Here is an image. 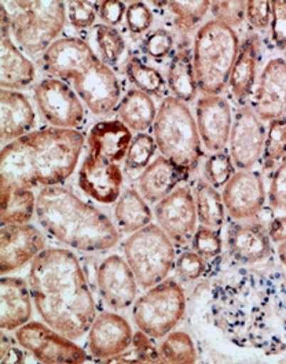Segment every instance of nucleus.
I'll use <instances>...</instances> for the list:
<instances>
[{
  "label": "nucleus",
  "instance_id": "nucleus-4",
  "mask_svg": "<svg viewBox=\"0 0 286 364\" xmlns=\"http://www.w3.org/2000/svg\"><path fill=\"white\" fill-rule=\"evenodd\" d=\"M36 216L51 237L85 253L106 252L120 238L117 227L102 210L62 186L41 188Z\"/></svg>",
  "mask_w": 286,
  "mask_h": 364
},
{
  "label": "nucleus",
  "instance_id": "nucleus-5",
  "mask_svg": "<svg viewBox=\"0 0 286 364\" xmlns=\"http://www.w3.org/2000/svg\"><path fill=\"white\" fill-rule=\"evenodd\" d=\"M41 66L54 79L72 81L73 88L88 110L97 116L119 106L122 82L113 69L80 38H62L41 55Z\"/></svg>",
  "mask_w": 286,
  "mask_h": 364
},
{
  "label": "nucleus",
  "instance_id": "nucleus-50",
  "mask_svg": "<svg viewBox=\"0 0 286 364\" xmlns=\"http://www.w3.org/2000/svg\"><path fill=\"white\" fill-rule=\"evenodd\" d=\"M132 349L138 355L141 363H161L159 348L153 345V338L141 330L134 334Z\"/></svg>",
  "mask_w": 286,
  "mask_h": 364
},
{
  "label": "nucleus",
  "instance_id": "nucleus-9",
  "mask_svg": "<svg viewBox=\"0 0 286 364\" xmlns=\"http://www.w3.org/2000/svg\"><path fill=\"white\" fill-rule=\"evenodd\" d=\"M124 256L144 290L166 279L176 262L175 245L153 223L129 235L124 242Z\"/></svg>",
  "mask_w": 286,
  "mask_h": 364
},
{
  "label": "nucleus",
  "instance_id": "nucleus-19",
  "mask_svg": "<svg viewBox=\"0 0 286 364\" xmlns=\"http://www.w3.org/2000/svg\"><path fill=\"white\" fill-rule=\"evenodd\" d=\"M196 119L205 149L211 153L223 151L234 120L227 100L222 95H204L196 105Z\"/></svg>",
  "mask_w": 286,
  "mask_h": 364
},
{
  "label": "nucleus",
  "instance_id": "nucleus-44",
  "mask_svg": "<svg viewBox=\"0 0 286 364\" xmlns=\"http://www.w3.org/2000/svg\"><path fill=\"white\" fill-rule=\"evenodd\" d=\"M124 20L131 35L141 36L150 29L154 21V16L146 3L134 1L129 6H127Z\"/></svg>",
  "mask_w": 286,
  "mask_h": 364
},
{
  "label": "nucleus",
  "instance_id": "nucleus-3",
  "mask_svg": "<svg viewBox=\"0 0 286 364\" xmlns=\"http://www.w3.org/2000/svg\"><path fill=\"white\" fill-rule=\"evenodd\" d=\"M84 136L78 129L44 128L7 143L0 154V194L60 186L75 172Z\"/></svg>",
  "mask_w": 286,
  "mask_h": 364
},
{
  "label": "nucleus",
  "instance_id": "nucleus-26",
  "mask_svg": "<svg viewBox=\"0 0 286 364\" xmlns=\"http://www.w3.org/2000/svg\"><path fill=\"white\" fill-rule=\"evenodd\" d=\"M131 142V129L120 120L97 122L87 138L91 156L116 164L125 159Z\"/></svg>",
  "mask_w": 286,
  "mask_h": 364
},
{
  "label": "nucleus",
  "instance_id": "nucleus-51",
  "mask_svg": "<svg viewBox=\"0 0 286 364\" xmlns=\"http://www.w3.org/2000/svg\"><path fill=\"white\" fill-rule=\"evenodd\" d=\"M98 7V16L103 21L105 25L116 26L119 25L125 17L127 6L124 1L119 0H105L97 3Z\"/></svg>",
  "mask_w": 286,
  "mask_h": 364
},
{
  "label": "nucleus",
  "instance_id": "nucleus-53",
  "mask_svg": "<svg viewBox=\"0 0 286 364\" xmlns=\"http://www.w3.org/2000/svg\"><path fill=\"white\" fill-rule=\"evenodd\" d=\"M268 237L272 242L281 243L286 241V215L274 218L267 225Z\"/></svg>",
  "mask_w": 286,
  "mask_h": 364
},
{
  "label": "nucleus",
  "instance_id": "nucleus-23",
  "mask_svg": "<svg viewBox=\"0 0 286 364\" xmlns=\"http://www.w3.org/2000/svg\"><path fill=\"white\" fill-rule=\"evenodd\" d=\"M32 293L29 284L16 277L0 279V327L13 331L31 322Z\"/></svg>",
  "mask_w": 286,
  "mask_h": 364
},
{
  "label": "nucleus",
  "instance_id": "nucleus-36",
  "mask_svg": "<svg viewBox=\"0 0 286 364\" xmlns=\"http://www.w3.org/2000/svg\"><path fill=\"white\" fill-rule=\"evenodd\" d=\"M284 160H286V117L268 122L262 166L265 171H271Z\"/></svg>",
  "mask_w": 286,
  "mask_h": 364
},
{
  "label": "nucleus",
  "instance_id": "nucleus-55",
  "mask_svg": "<svg viewBox=\"0 0 286 364\" xmlns=\"http://www.w3.org/2000/svg\"><path fill=\"white\" fill-rule=\"evenodd\" d=\"M285 61H286V60H285Z\"/></svg>",
  "mask_w": 286,
  "mask_h": 364
},
{
  "label": "nucleus",
  "instance_id": "nucleus-54",
  "mask_svg": "<svg viewBox=\"0 0 286 364\" xmlns=\"http://www.w3.org/2000/svg\"><path fill=\"white\" fill-rule=\"evenodd\" d=\"M277 253H278V257H280V262L282 263V265L286 268V241L285 242L280 243V246H278V250H277Z\"/></svg>",
  "mask_w": 286,
  "mask_h": 364
},
{
  "label": "nucleus",
  "instance_id": "nucleus-11",
  "mask_svg": "<svg viewBox=\"0 0 286 364\" xmlns=\"http://www.w3.org/2000/svg\"><path fill=\"white\" fill-rule=\"evenodd\" d=\"M16 341L38 362L47 364H80L87 353L73 340L41 322H28L16 330Z\"/></svg>",
  "mask_w": 286,
  "mask_h": 364
},
{
  "label": "nucleus",
  "instance_id": "nucleus-8",
  "mask_svg": "<svg viewBox=\"0 0 286 364\" xmlns=\"http://www.w3.org/2000/svg\"><path fill=\"white\" fill-rule=\"evenodd\" d=\"M154 141L161 156L193 172L203 157L201 139L190 109L174 97L164 98L153 124Z\"/></svg>",
  "mask_w": 286,
  "mask_h": 364
},
{
  "label": "nucleus",
  "instance_id": "nucleus-15",
  "mask_svg": "<svg viewBox=\"0 0 286 364\" xmlns=\"http://www.w3.org/2000/svg\"><path fill=\"white\" fill-rule=\"evenodd\" d=\"M46 250V237L32 224H3L0 228L1 277L33 262Z\"/></svg>",
  "mask_w": 286,
  "mask_h": 364
},
{
  "label": "nucleus",
  "instance_id": "nucleus-47",
  "mask_svg": "<svg viewBox=\"0 0 286 364\" xmlns=\"http://www.w3.org/2000/svg\"><path fill=\"white\" fill-rule=\"evenodd\" d=\"M268 203L272 210L284 212L286 215V160L281 162L272 173L268 190Z\"/></svg>",
  "mask_w": 286,
  "mask_h": 364
},
{
  "label": "nucleus",
  "instance_id": "nucleus-52",
  "mask_svg": "<svg viewBox=\"0 0 286 364\" xmlns=\"http://www.w3.org/2000/svg\"><path fill=\"white\" fill-rule=\"evenodd\" d=\"M0 362L1 363H23L25 356L20 348H17L13 340L6 334H1L0 340Z\"/></svg>",
  "mask_w": 286,
  "mask_h": 364
},
{
  "label": "nucleus",
  "instance_id": "nucleus-29",
  "mask_svg": "<svg viewBox=\"0 0 286 364\" xmlns=\"http://www.w3.org/2000/svg\"><path fill=\"white\" fill-rule=\"evenodd\" d=\"M166 84L174 98L184 103L196 100L198 87L193 65V51L187 47L181 48L169 62Z\"/></svg>",
  "mask_w": 286,
  "mask_h": 364
},
{
  "label": "nucleus",
  "instance_id": "nucleus-10",
  "mask_svg": "<svg viewBox=\"0 0 286 364\" xmlns=\"http://www.w3.org/2000/svg\"><path fill=\"white\" fill-rule=\"evenodd\" d=\"M186 296L175 279H164L135 300L132 318L137 327L153 340H161L182 321Z\"/></svg>",
  "mask_w": 286,
  "mask_h": 364
},
{
  "label": "nucleus",
  "instance_id": "nucleus-27",
  "mask_svg": "<svg viewBox=\"0 0 286 364\" xmlns=\"http://www.w3.org/2000/svg\"><path fill=\"white\" fill-rule=\"evenodd\" d=\"M259 58H260V39L256 33L250 32L240 44V50H238L235 62L233 65L228 84H227L231 95L240 103H244L253 92V87L256 84Z\"/></svg>",
  "mask_w": 286,
  "mask_h": 364
},
{
  "label": "nucleus",
  "instance_id": "nucleus-1",
  "mask_svg": "<svg viewBox=\"0 0 286 364\" xmlns=\"http://www.w3.org/2000/svg\"><path fill=\"white\" fill-rule=\"evenodd\" d=\"M208 318L243 349L265 355L286 352V275L280 271H238L213 284Z\"/></svg>",
  "mask_w": 286,
  "mask_h": 364
},
{
  "label": "nucleus",
  "instance_id": "nucleus-30",
  "mask_svg": "<svg viewBox=\"0 0 286 364\" xmlns=\"http://www.w3.org/2000/svg\"><path fill=\"white\" fill-rule=\"evenodd\" d=\"M157 112L153 98L137 88L127 91L117 106L120 122L137 132H144L150 128L156 122Z\"/></svg>",
  "mask_w": 286,
  "mask_h": 364
},
{
  "label": "nucleus",
  "instance_id": "nucleus-22",
  "mask_svg": "<svg viewBox=\"0 0 286 364\" xmlns=\"http://www.w3.org/2000/svg\"><path fill=\"white\" fill-rule=\"evenodd\" d=\"M230 256L240 264L262 263L271 255V240L262 223H231L227 231Z\"/></svg>",
  "mask_w": 286,
  "mask_h": 364
},
{
  "label": "nucleus",
  "instance_id": "nucleus-41",
  "mask_svg": "<svg viewBox=\"0 0 286 364\" xmlns=\"http://www.w3.org/2000/svg\"><path fill=\"white\" fill-rule=\"evenodd\" d=\"M193 250L198 253L205 260L218 257L222 253L223 241L216 230L201 225L196 230L193 235Z\"/></svg>",
  "mask_w": 286,
  "mask_h": 364
},
{
  "label": "nucleus",
  "instance_id": "nucleus-21",
  "mask_svg": "<svg viewBox=\"0 0 286 364\" xmlns=\"http://www.w3.org/2000/svg\"><path fill=\"white\" fill-rule=\"evenodd\" d=\"M124 176L116 162L88 154L79 171V187L97 203H116L122 196Z\"/></svg>",
  "mask_w": 286,
  "mask_h": 364
},
{
  "label": "nucleus",
  "instance_id": "nucleus-48",
  "mask_svg": "<svg viewBox=\"0 0 286 364\" xmlns=\"http://www.w3.org/2000/svg\"><path fill=\"white\" fill-rule=\"evenodd\" d=\"M271 41L278 50L286 51V0L271 1Z\"/></svg>",
  "mask_w": 286,
  "mask_h": 364
},
{
  "label": "nucleus",
  "instance_id": "nucleus-13",
  "mask_svg": "<svg viewBox=\"0 0 286 364\" xmlns=\"http://www.w3.org/2000/svg\"><path fill=\"white\" fill-rule=\"evenodd\" d=\"M267 128L253 107L243 105L233 120L228 147L235 168L252 169L262 160Z\"/></svg>",
  "mask_w": 286,
  "mask_h": 364
},
{
  "label": "nucleus",
  "instance_id": "nucleus-40",
  "mask_svg": "<svg viewBox=\"0 0 286 364\" xmlns=\"http://www.w3.org/2000/svg\"><path fill=\"white\" fill-rule=\"evenodd\" d=\"M205 178L206 182L215 188H225L226 184L235 175V165L230 153L218 151L213 153L205 162Z\"/></svg>",
  "mask_w": 286,
  "mask_h": 364
},
{
  "label": "nucleus",
  "instance_id": "nucleus-16",
  "mask_svg": "<svg viewBox=\"0 0 286 364\" xmlns=\"http://www.w3.org/2000/svg\"><path fill=\"white\" fill-rule=\"evenodd\" d=\"M266 196L263 176L253 169L235 172L222 193L226 210L237 222L258 218L265 209Z\"/></svg>",
  "mask_w": 286,
  "mask_h": 364
},
{
  "label": "nucleus",
  "instance_id": "nucleus-32",
  "mask_svg": "<svg viewBox=\"0 0 286 364\" xmlns=\"http://www.w3.org/2000/svg\"><path fill=\"white\" fill-rule=\"evenodd\" d=\"M194 203L197 210V218L201 225L219 230L225 223V203L222 194L204 181H198L194 191Z\"/></svg>",
  "mask_w": 286,
  "mask_h": 364
},
{
  "label": "nucleus",
  "instance_id": "nucleus-31",
  "mask_svg": "<svg viewBox=\"0 0 286 364\" xmlns=\"http://www.w3.org/2000/svg\"><path fill=\"white\" fill-rule=\"evenodd\" d=\"M115 220L119 231L124 234H134L152 224L153 213L137 190L127 188L116 203Z\"/></svg>",
  "mask_w": 286,
  "mask_h": 364
},
{
  "label": "nucleus",
  "instance_id": "nucleus-33",
  "mask_svg": "<svg viewBox=\"0 0 286 364\" xmlns=\"http://www.w3.org/2000/svg\"><path fill=\"white\" fill-rule=\"evenodd\" d=\"M38 197L32 190L14 188L1 196V215L3 224H28L36 213Z\"/></svg>",
  "mask_w": 286,
  "mask_h": 364
},
{
  "label": "nucleus",
  "instance_id": "nucleus-28",
  "mask_svg": "<svg viewBox=\"0 0 286 364\" xmlns=\"http://www.w3.org/2000/svg\"><path fill=\"white\" fill-rule=\"evenodd\" d=\"M36 79V68L11 41V35L0 38V87L20 91Z\"/></svg>",
  "mask_w": 286,
  "mask_h": 364
},
{
  "label": "nucleus",
  "instance_id": "nucleus-6",
  "mask_svg": "<svg viewBox=\"0 0 286 364\" xmlns=\"http://www.w3.org/2000/svg\"><path fill=\"white\" fill-rule=\"evenodd\" d=\"M0 13V32L13 35L29 55H43L68 20L63 1H1Z\"/></svg>",
  "mask_w": 286,
  "mask_h": 364
},
{
  "label": "nucleus",
  "instance_id": "nucleus-18",
  "mask_svg": "<svg viewBox=\"0 0 286 364\" xmlns=\"http://www.w3.org/2000/svg\"><path fill=\"white\" fill-rule=\"evenodd\" d=\"M132 338V328L125 318L115 312H102L95 316L88 330L87 346L94 358L106 362L129 349Z\"/></svg>",
  "mask_w": 286,
  "mask_h": 364
},
{
  "label": "nucleus",
  "instance_id": "nucleus-35",
  "mask_svg": "<svg viewBox=\"0 0 286 364\" xmlns=\"http://www.w3.org/2000/svg\"><path fill=\"white\" fill-rule=\"evenodd\" d=\"M161 363L191 364L197 362V349L184 331H171L159 346Z\"/></svg>",
  "mask_w": 286,
  "mask_h": 364
},
{
  "label": "nucleus",
  "instance_id": "nucleus-45",
  "mask_svg": "<svg viewBox=\"0 0 286 364\" xmlns=\"http://www.w3.org/2000/svg\"><path fill=\"white\" fill-rule=\"evenodd\" d=\"M206 269V260L198 253L184 252L175 262V271L181 281L194 282L204 275Z\"/></svg>",
  "mask_w": 286,
  "mask_h": 364
},
{
  "label": "nucleus",
  "instance_id": "nucleus-39",
  "mask_svg": "<svg viewBox=\"0 0 286 364\" xmlns=\"http://www.w3.org/2000/svg\"><path fill=\"white\" fill-rule=\"evenodd\" d=\"M165 4L175 16V25L181 32H190L211 10V1L206 0L165 1Z\"/></svg>",
  "mask_w": 286,
  "mask_h": 364
},
{
  "label": "nucleus",
  "instance_id": "nucleus-34",
  "mask_svg": "<svg viewBox=\"0 0 286 364\" xmlns=\"http://www.w3.org/2000/svg\"><path fill=\"white\" fill-rule=\"evenodd\" d=\"M125 76L137 90L143 91L150 97L164 98L166 95L168 84L161 72L156 68L144 63L138 57H129L125 63ZM166 98V97H165Z\"/></svg>",
  "mask_w": 286,
  "mask_h": 364
},
{
  "label": "nucleus",
  "instance_id": "nucleus-12",
  "mask_svg": "<svg viewBox=\"0 0 286 364\" xmlns=\"http://www.w3.org/2000/svg\"><path fill=\"white\" fill-rule=\"evenodd\" d=\"M33 92L43 119L54 128L76 129L82 125L85 114L82 100L66 81L44 79Z\"/></svg>",
  "mask_w": 286,
  "mask_h": 364
},
{
  "label": "nucleus",
  "instance_id": "nucleus-7",
  "mask_svg": "<svg viewBox=\"0 0 286 364\" xmlns=\"http://www.w3.org/2000/svg\"><path fill=\"white\" fill-rule=\"evenodd\" d=\"M240 44L235 31L219 21H208L198 29L193 46L198 91L204 95L222 94L228 84Z\"/></svg>",
  "mask_w": 286,
  "mask_h": 364
},
{
  "label": "nucleus",
  "instance_id": "nucleus-43",
  "mask_svg": "<svg viewBox=\"0 0 286 364\" xmlns=\"http://www.w3.org/2000/svg\"><path fill=\"white\" fill-rule=\"evenodd\" d=\"M211 13L215 21L235 28L246 20V1H211Z\"/></svg>",
  "mask_w": 286,
  "mask_h": 364
},
{
  "label": "nucleus",
  "instance_id": "nucleus-20",
  "mask_svg": "<svg viewBox=\"0 0 286 364\" xmlns=\"http://www.w3.org/2000/svg\"><path fill=\"white\" fill-rule=\"evenodd\" d=\"M252 107L262 122L286 117V61L272 58L267 62L258 81Z\"/></svg>",
  "mask_w": 286,
  "mask_h": 364
},
{
  "label": "nucleus",
  "instance_id": "nucleus-49",
  "mask_svg": "<svg viewBox=\"0 0 286 364\" xmlns=\"http://www.w3.org/2000/svg\"><path fill=\"white\" fill-rule=\"evenodd\" d=\"M272 9L268 0H249L246 1V20L253 29L263 31L271 25Z\"/></svg>",
  "mask_w": 286,
  "mask_h": 364
},
{
  "label": "nucleus",
  "instance_id": "nucleus-2",
  "mask_svg": "<svg viewBox=\"0 0 286 364\" xmlns=\"http://www.w3.org/2000/svg\"><path fill=\"white\" fill-rule=\"evenodd\" d=\"M29 287L44 321L70 340L85 336L97 316L84 269L68 249H46L32 262Z\"/></svg>",
  "mask_w": 286,
  "mask_h": 364
},
{
  "label": "nucleus",
  "instance_id": "nucleus-38",
  "mask_svg": "<svg viewBox=\"0 0 286 364\" xmlns=\"http://www.w3.org/2000/svg\"><path fill=\"white\" fill-rule=\"evenodd\" d=\"M95 43L100 53V58L107 66L117 65L125 51L123 35L115 28L105 23L95 26Z\"/></svg>",
  "mask_w": 286,
  "mask_h": 364
},
{
  "label": "nucleus",
  "instance_id": "nucleus-24",
  "mask_svg": "<svg viewBox=\"0 0 286 364\" xmlns=\"http://www.w3.org/2000/svg\"><path fill=\"white\" fill-rule=\"evenodd\" d=\"M36 114L29 100L18 91H0V136L4 143L13 142L32 132Z\"/></svg>",
  "mask_w": 286,
  "mask_h": 364
},
{
  "label": "nucleus",
  "instance_id": "nucleus-17",
  "mask_svg": "<svg viewBox=\"0 0 286 364\" xmlns=\"http://www.w3.org/2000/svg\"><path fill=\"white\" fill-rule=\"evenodd\" d=\"M97 286L105 303L115 311H123L135 303L139 284L127 260L112 255L97 269Z\"/></svg>",
  "mask_w": 286,
  "mask_h": 364
},
{
  "label": "nucleus",
  "instance_id": "nucleus-25",
  "mask_svg": "<svg viewBox=\"0 0 286 364\" xmlns=\"http://www.w3.org/2000/svg\"><path fill=\"white\" fill-rule=\"evenodd\" d=\"M190 173L189 169L160 156L141 173V196L149 203H159L178 188L181 183L186 182Z\"/></svg>",
  "mask_w": 286,
  "mask_h": 364
},
{
  "label": "nucleus",
  "instance_id": "nucleus-42",
  "mask_svg": "<svg viewBox=\"0 0 286 364\" xmlns=\"http://www.w3.org/2000/svg\"><path fill=\"white\" fill-rule=\"evenodd\" d=\"M174 36L166 29H156L149 32L143 39L142 51L152 60L163 61L174 50Z\"/></svg>",
  "mask_w": 286,
  "mask_h": 364
},
{
  "label": "nucleus",
  "instance_id": "nucleus-14",
  "mask_svg": "<svg viewBox=\"0 0 286 364\" xmlns=\"http://www.w3.org/2000/svg\"><path fill=\"white\" fill-rule=\"evenodd\" d=\"M157 225L174 245H186L197 230V210L193 193L189 187H178L156 205Z\"/></svg>",
  "mask_w": 286,
  "mask_h": 364
},
{
  "label": "nucleus",
  "instance_id": "nucleus-37",
  "mask_svg": "<svg viewBox=\"0 0 286 364\" xmlns=\"http://www.w3.org/2000/svg\"><path fill=\"white\" fill-rule=\"evenodd\" d=\"M157 150L159 149L154 138L144 132H139L137 136L132 138V142L129 144V149L124 159L125 172L132 175L144 171L152 164V159L154 157Z\"/></svg>",
  "mask_w": 286,
  "mask_h": 364
},
{
  "label": "nucleus",
  "instance_id": "nucleus-46",
  "mask_svg": "<svg viewBox=\"0 0 286 364\" xmlns=\"http://www.w3.org/2000/svg\"><path fill=\"white\" fill-rule=\"evenodd\" d=\"M66 17L70 25L78 29L84 31L91 28L98 17L97 3L91 1H70L66 7Z\"/></svg>",
  "mask_w": 286,
  "mask_h": 364
}]
</instances>
